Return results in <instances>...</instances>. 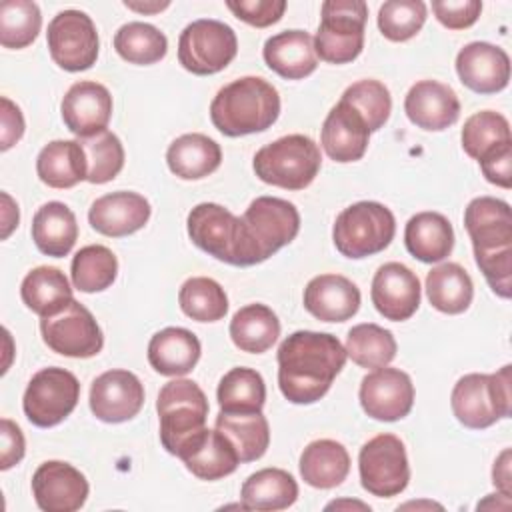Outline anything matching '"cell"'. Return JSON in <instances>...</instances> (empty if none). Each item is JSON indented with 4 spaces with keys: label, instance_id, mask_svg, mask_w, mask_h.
Instances as JSON below:
<instances>
[{
    "label": "cell",
    "instance_id": "obj_1",
    "mask_svg": "<svg viewBox=\"0 0 512 512\" xmlns=\"http://www.w3.org/2000/svg\"><path fill=\"white\" fill-rule=\"evenodd\" d=\"M278 386L292 404H314L346 364V350L328 332L298 330L278 348Z\"/></svg>",
    "mask_w": 512,
    "mask_h": 512
},
{
    "label": "cell",
    "instance_id": "obj_2",
    "mask_svg": "<svg viewBox=\"0 0 512 512\" xmlns=\"http://www.w3.org/2000/svg\"><path fill=\"white\" fill-rule=\"evenodd\" d=\"M464 226L472 240L476 264L488 286L500 298H510L512 214L508 202L492 196L474 198L464 210Z\"/></svg>",
    "mask_w": 512,
    "mask_h": 512
},
{
    "label": "cell",
    "instance_id": "obj_3",
    "mask_svg": "<svg viewBox=\"0 0 512 512\" xmlns=\"http://www.w3.org/2000/svg\"><path fill=\"white\" fill-rule=\"evenodd\" d=\"M278 114V90L260 76L232 80L216 92L210 104L212 124L230 138L264 132L276 122Z\"/></svg>",
    "mask_w": 512,
    "mask_h": 512
},
{
    "label": "cell",
    "instance_id": "obj_4",
    "mask_svg": "<svg viewBox=\"0 0 512 512\" xmlns=\"http://www.w3.org/2000/svg\"><path fill=\"white\" fill-rule=\"evenodd\" d=\"M156 410L160 416L162 446L182 460L208 430L206 394L196 382L176 378L160 388Z\"/></svg>",
    "mask_w": 512,
    "mask_h": 512
},
{
    "label": "cell",
    "instance_id": "obj_5",
    "mask_svg": "<svg viewBox=\"0 0 512 512\" xmlns=\"http://www.w3.org/2000/svg\"><path fill=\"white\" fill-rule=\"evenodd\" d=\"M244 234V266L268 260L290 244L300 230L296 206L284 198L258 196L240 216Z\"/></svg>",
    "mask_w": 512,
    "mask_h": 512
},
{
    "label": "cell",
    "instance_id": "obj_6",
    "mask_svg": "<svg viewBox=\"0 0 512 512\" xmlns=\"http://www.w3.org/2000/svg\"><path fill=\"white\" fill-rule=\"evenodd\" d=\"M510 364L502 366L494 374H466L462 376L450 396L452 412L460 424L472 430H482L510 416L512 392H510Z\"/></svg>",
    "mask_w": 512,
    "mask_h": 512
},
{
    "label": "cell",
    "instance_id": "obj_7",
    "mask_svg": "<svg viewBox=\"0 0 512 512\" xmlns=\"http://www.w3.org/2000/svg\"><path fill=\"white\" fill-rule=\"evenodd\" d=\"M322 164L318 144L304 134H288L266 146L254 156L256 176L284 190H302L312 184Z\"/></svg>",
    "mask_w": 512,
    "mask_h": 512
},
{
    "label": "cell",
    "instance_id": "obj_8",
    "mask_svg": "<svg viewBox=\"0 0 512 512\" xmlns=\"http://www.w3.org/2000/svg\"><path fill=\"white\" fill-rule=\"evenodd\" d=\"M396 234V220L390 208L380 202L362 200L344 208L334 222L332 240L346 258H366L388 248Z\"/></svg>",
    "mask_w": 512,
    "mask_h": 512
},
{
    "label": "cell",
    "instance_id": "obj_9",
    "mask_svg": "<svg viewBox=\"0 0 512 512\" xmlns=\"http://www.w3.org/2000/svg\"><path fill=\"white\" fill-rule=\"evenodd\" d=\"M368 6L362 0H326L314 38L316 56L330 64H348L364 48Z\"/></svg>",
    "mask_w": 512,
    "mask_h": 512
},
{
    "label": "cell",
    "instance_id": "obj_10",
    "mask_svg": "<svg viewBox=\"0 0 512 512\" xmlns=\"http://www.w3.org/2000/svg\"><path fill=\"white\" fill-rule=\"evenodd\" d=\"M238 52L236 32L212 18L190 22L178 38V60L184 70L208 76L224 70Z\"/></svg>",
    "mask_w": 512,
    "mask_h": 512
},
{
    "label": "cell",
    "instance_id": "obj_11",
    "mask_svg": "<svg viewBox=\"0 0 512 512\" xmlns=\"http://www.w3.org/2000/svg\"><path fill=\"white\" fill-rule=\"evenodd\" d=\"M80 398L78 378L58 366L38 370L26 386L22 408L38 428H52L72 414Z\"/></svg>",
    "mask_w": 512,
    "mask_h": 512
},
{
    "label": "cell",
    "instance_id": "obj_12",
    "mask_svg": "<svg viewBox=\"0 0 512 512\" xmlns=\"http://www.w3.org/2000/svg\"><path fill=\"white\" fill-rule=\"evenodd\" d=\"M190 240L210 256L232 266H244L242 222L228 208L202 202L196 204L186 220Z\"/></svg>",
    "mask_w": 512,
    "mask_h": 512
},
{
    "label": "cell",
    "instance_id": "obj_13",
    "mask_svg": "<svg viewBox=\"0 0 512 512\" xmlns=\"http://www.w3.org/2000/svg\"><path fill=\"white\" fill-rule=\"evenodd\" d=\"M362 488L378 498H392L404 492L410 480L408 456L402 440L394 434L370 438L358 454Z\"/></svg>",
    "mask_w": 512,
    "mask_h": 512
},
{
    "label": "cell",
    "instance_id": "obj_14",
    "mask_svg": "<svg viewBox=\"0 0 512 512\" xmlns=\"http://www.w3.org/2000/svg\"><path fill=\"white\" fill-rule=\"evenodd\" d=\"M42 340L50 350L68 358H92L104 346V336L92 312L78 300L40 320Z\"/></svg>",
    "mask_w": 512,
    "mask_h": 512
},
{
    "label": "cell",
    "instance_id": "obj_15",
    "mask_svg": "<svg viewBox=\"0 0 512 512\" xmlns=\"http://www.w3.org/2000/svg\"><path fill=\"white\" fill-rule=\"evenodd\" d=\"M52 60L68 72H82L98 58V32L92 18L82 10L58 12L46 32Z\"/></svg>",
    "mask_w": 512,
    "mask_h": 512
},
{
    "label": "cell",
    "instance_id": "obj_16",
    "mask_svg": "<svg viewBox=\"0 0 512 512\" xmlns=\"http://www.w3.org/2000/svg\"><path fill=\"white\" fill-rule=\"evenodd\" d=\"M358 398L370 418L396 422L412 410L414 384L400 368L382 366L362 378Z\"/></svg>",
    "mask_w": 512,
    "mask_h": 512
},
{
    "label": "cell",
    "instance_id": "obj_17",
    "mask_svg": "<svg viewBox=\"0 0 512 512\" xmlns=\"http://www.w3.org/2000/svg\"><path fill=\"white\" fill-rule=\"evenodd\" d=\"M32 494L44 512H76L88 498V480L72 464L48 460L32 476Z\"/></svg>",
    "mask_w": 512,
    "mask_h": 512
},
{
    "label": "cell",
    "instance_id": "obj_18",
    "mask_svg": "<svg viewBox=\"0 0 512 512\" xmlns=\"http://www.w3.org/2000/svg\"><path fill=\"white\" fill-rule=\"evenodd\" d=\"M142 404L144 386L130 370L114 368L92 382L90 410L102 422H126L140 412Z\"/></svg>",
    "mask_w": 512,
    "mask_h": 512
},
{
    "label": "cell",
    "instance_id": "obj_19",
    "mask_svg": "<svg viewBox=\"0 0 512 512\" xmlns=\"http://www.w3.org/2000/svg\"><path fill=\"white\" fill-rule=\"evenodd\" d=\"M372 304L392 322L408 320L420 306V280L400 262L382 264L372 278Z\"/></svg>",
    "mask_w": 512,
    "mask_h": 512
},
{
    "label": "cell",
    "instance_id": "obj_20",
    "mask_svg": "<svg viewBox=\"0 0 512 512\" xmlns=\"http://www.w3.org/2000/svg\"><path fill=\"white\" fill-rule=\"evenodd\" d=\"M60 112L72 134L88 138L106 130L112 116V96L104 84L80 80L66 90Z\"/></svg>",
    "mask_w": 512,
    "mask_h": 512
},
{
    "label": "cell",
    "instance_id": "obj_21",
    "mask_svg": "<svg viewBox=\"0 0 512 512\" xmlns=\"http://www.w3.org/2000/svg\"><path fill=\"white\" fill-rule=\"evenodd\" d=\"M456 72L464 86L478 94H494L508 86L510 58L490 42H470L456 56Z\"/></svg>",
    "mask_w": 512,
    "mask_h": 512
},
{
    "label": "cell",
    "instance_id": "obj_22",
    "mask_svg": "<svg viewBox=\"0 0 512 512\" xmlns=\"http://www.w3.org/2000/svg\"><path fill=\"white\" fill-rule=\"evenodd\" d=\"M150 218V202L138 194L128 190H118L96 198L88 210L90 226L112 238L134 234L144 228Z\"/></svg>",
    "mask_w": 512,
    "mask_h": 512
},
{
    "label": "cell",
    "instance_id": "obj_23",
    "mask_svg": "<svg viewBox=\"0 0 512 512\" xmlns=\"http://www.w3.org/2000/svg\"><path fill=\"white\" fill-rule=\"evenodd\" d=\"M404 112L418 128L440 132L458 120L460 100L448 84L438 80H420L408 90L404 98Z\"/></svg>",
    "mask_w": 512,
    "mask_h": 512
},
{
    "label": "cell",
    "instance_id": "obj_24",
    "mask_svg": "<svg viewBox=\"0 0 512 512\" xmlns=\"http://www.w3.org/2000/svg\"><path fill=\"white\" fill-rule=\"evenodd\" d=\"M304 308L322 322H344L358 312L360 290L342 274H320L304 288Z\"/></svg>",
    "mask_w": 512,
    "mask_h": 512
},
{
    "label": "cell",
    "instance_id": "obj_25",
    "mask_svg": "<svg viewBox=\"0 0 512 512\" xmlns=\"http://www.w3.org/2000/svg\"><path fill=\"white\" fill-rule=\"evenodd\" d=\"M370 130L364 118L346 102L332 106L322 124V148L334 162H356L368 148Z\"/></svg>",
    "mask_w": 512,
    "mask_h": 512
},
{
    "label": "cell",
    "instance_id": "obj_26",
    "mask_svg": "<svg viewBox=\"0 0 512 512\" xmlns=\"http://www.w3.org/2000/svg\"><path fill=\"white\" fill-rule=\"evenodd\" d=\"M262 56L266 66L286 80L306 78L318 66L314 38L304 30H284L270 36Z\"/></svg>",
    "mask_w": 512,
    "mask_h": 512
},
{
    "label": "cell",
    "instance_id": "obj_27",
    "mask_svg": "<svg viewBox=\"0 0 512 512\" xmlns=\"http://www.w3.org/2000/svg\"><path fill=\"white\" fill-rule=\"evenodd\" d=\"M200 340L194 332L178 326L164 328L150 338L148 362L162 376H184L200 360Z\"/></svg>",
    "mask_w": 512,
    "mask_h": 512
},
{
    "label": "cell",
    "instance_id": "obj_28",
    "mask_svg": "<svg viewBox=\"0 0 512 512\" xmlns=\"http://www.w3.org/2000/svg\"><path fill=\"white\" fill-rule=\"evenodd\" d=\"M404 244L420 262H442L454 248L452 224L440 212H418L406 222Z\"/></svg>",
    "mask_w": 512,
    "mask_h": 512
},
{
    "label": "cell",
    "instance_id": "obj_29",
    "mask_svg": "<svg viewBox=\"0 0 512 512\" xmlns=\"http://www.w3.org/2000/svg\"><path fill=\"white\" fill-rule=\"evenodd\" d=\"M32 240L42 254L64 258L78 240L74 212L64 202L42 204L32 218Z\"/></svg>",
    "mask_w": 512,
    "mask_h": 512
},
{
    "label": "cell",
    "instance_id": "obj_30",
    "mask_svg": "<svg viewBox=\"0 0 512 512\" xmlns=\"http://www.w3.org/2000/svg\"><path fill=\"white\" fill-rule=\"evenodd\" d=\"M88 164L78 140H52L36 158V174L50 188H72L86 180Z\"/></svg>",
    "mask_w": 512,
    "mask_h": 512
},
{
    "label": "cell",
    "instance_id": "obj_31",
    "mask_svg": "<svg viewBox=\"0 0 512 512\" xmlns=\"http://www.w3.org/2000/svg\"><path fill=\"white\" fill-rule=\"evenodd\" d=\"M166 162L170 172L178 178L200 180L220 166L222 150L218 142L206 134H182L168 146Z\"/></svg>",
    "mask_w": 512,
    "mask_h": 512
},
{
    "label": "cell",
    "instance_id": "obj_32",
    "mask_svg": "<svg viewBox=\"0 0 512 512\" xmlns=\"http://www.w3.org/2000/svg\"><path fill=\"white\" fill-rule=\"evenodd\" d=\"M350 472L348 450L330 438L310 442L300 454V476L314 488L340 486Z\"/></svg>",
    "mask_w": 512,
    "mask_h": 512
},
{
    "label": "cell",
    "instance_id": "obj_33",
    "mask_svg": "<svg viewBox=\"0 0 512 512\" xmlns=\"http://www.w3.org/2000/svg\"><path fill=\"white\" fill-rule=\"evenodd\" d=\"M240 498L244 510L276 512L296 502L298 484L294 476L282 468H262L244 480Z\"/></svg>",
    "mask_w": 512,
    "mask_h": 512
},
{
    "label": "cell",
    "instance_id": "obj_34",
    "mask_svg": "<svg viewBox=\"0 0 512 512\" xmlns=\"http://www.w3.org/2000/svg\"><path fill=\"white\" fill-rule=\"evenodd\" d=\"M280 336V320L266 304L242 306L230 320V338L236 348L250 354H262Z\"/></svg>",
    "mask_w": 512,
    "mask_h": 512
},
{
    "label": "cell",
    "instance_id": "obj_35",
    "mask_svg": "<svg viewBox=\"0 0 512 512\" xmlns=\"http://www.w3.org/2000/svg\"><path fill=\"white\" fill-rule=\"evenodd\" d=\"M22 302L38 316H50L62 310L72 298V286L64 272L54 266L30 270L20 286Z\"/></svg>",
    "mask_w": 512,
    "mask_h": 512
},
{
    "label": "cell",
    "instance_id": "obj_36",
    "mask_svg": "<svg viewBox=\"0 0 512 512\" xmlns=\"http://www.w3.org/2000/svg\"><path fill=\"white\" fill-rule=\"evenodd\" d=\"M216 428L230 440L240 462L264 456L270 444V426L262 412H220Z\"/></svg>",
    "mask_w": 512,
    "mask_h": 512
},
{
    "label": "cell",
    "instance_id": "obj_37",
    "mask_svg": "<svg viewBox=\"0 0 512 512\" xmlns=\"http://www.w3.org/2000/svg\"><path fill=\"white\" fill-rule=\"evenodd\" d=\"M426 294L436 310L444 314H460L472 304L474 284L460 264L444 262L428 272Z\"/></svg>",
    "mask_w": 512,
    "mask_h": 512
},
{
    "label": "cell",
    "instance_id": "obj_38",
    "mask_svg": "<svg viewBox=\"0 0 512 512\" xmlns=\"http://www.w3.org/2000/svg\"><path fill=\"white\" fill-rule=\"evenodd\" d=\"M182 462L200 480H220L238 468L240 458L230 440L216 428L206 430Z\"/></svg>",
    "mask_w": 512,
    "mask_h": 512
},
{
    "label": "cell",
    "instance_id": "obj_39",
    "mask_svg": "<svg viewBox=\"0 0 512 512\" xmlns=\"http://www.w3.org/2000/svg\"><path fill=\"white\" fill-rule=\"evenodd\" d=\"M220 412H262L266 402V384L254 368L228 370L216 390Z\"/></svg>",
    "mask_w": 512,
    "mask_h": 512
},
{
    "label": "cell",
    "instance_id": "obj_40",
    "mask_svg": "<svg viewBox=\"0 0 512 512\" xmlns=\"http://www.w3.org/2000/svg\"><path fill=\"white\" fill-rule=\"evenodd\" d=\"M346 356L362 368L388 366L396 356V340L390 330L366 322L350 328L346 336Z\"/></svg>",
    "mask_w": 512,
    "mask_h": 512
},
{
    "label": "cell",
    "instance_id": "obj_41",
    "mask_svg": "<svg viewBox=\"0 0 512 512\" xmlns=\"http://www.w3.org/2000/svg\"><path fill=\"white\" fill-rule=\"evenodd\" d=\"M70 274L74 288L80 292H102L116 280L118 260L110 248L102 244H90L74 254Z\"/></svg>",
    "mask_w": 512,
    "mask_h": 512
},
{
    "label": "cell",
    "instance_id": "obj_42",
    "mask_svg": "<svg viewBox=\"0 0 512 512\" xmlns=\"http://www.w3.org/2000/svg\"><path fill=\"white\" fill-rule=\"evenodd\" d=\"M114 48L130 64H156L168 52L166 36L152 24L128 22L114 34Z\"/></svg>",
    "mask_w": 512,
    "mask_h": 512
},
{
    "label": "cell",
    "instance_id": "obj_43",
    "mask_svg": "<svg viewBox=\"0 0 512 512\" xmlns=\"http://www.w3.org/2000/svg\"><path fill=\"white\" fill-rule=\"evenodd\" d=\"M182 312L196 322H216L228 312V296L224 288L206 276L188 278L178 292Z\"/></svg>",
    "mask_w": 512,
    "mask_h": 512
},
{
    "label": "cell",
    "instance_id": "obj_44",
    "mask_svg": "<svg viewBox=\"0 0 512 512\" xmlns=\"http://www.w3.org/2000/svg\"><path fill=\"white\" fill-rule=\"evenodd\" d=\"M42 28V14L36 2L6 0L0 4V44L20 50L32 44Z\"/></svg>",
    "mask_w": 512,
    "mask_h": 512
},
{
    "label": "cell",
    "instance_id": "obj_45",
    "mask_svg": "<svg viewBox=\"0 0 512 512\" xmlns=\"http://www.w3.org/2000/svg\"><path fill=\"white\" fill-rule=\"evenodd\" d=\"M506 142H512L510 124L500 112L482 110L464 122L462 148L474 160H480L484 154Z\"/></svg>",
    "mask_w": 512,
    "mask_h": 512
},
{
    "label": "cell",
    "instance_id": "obj_46",
    "mask_svg": "<svg viewBox=\"0 0 512 512\" xmlns=\"http://www.w3.org/2000/svg\"><path fill=\"white\" fill-rule=\"evenodd\" d=\"M86 154V180L92 184H106L118 176L124 166V148L120 138L110 132H98L88 138L78 140Z\"/></svg>",
    "mask_w": 512,
    "mask_h": 512
},
{
    "label": "cell",
    "instance_id": "obj_47",
    "mask_svg": "<svg viewBox=\"0 0 512 512\" xmlns=\"http://www.w3.org/2000/svg\"><path fill=\"white\" fill-rule=\"evenodd\" d=\"M340 100L350 104L364 118L370 132L380 130L390 118L392 98L388 88L378 80H358L350 84Z\"/></svg>",
    "mask_w": 512,
    "mask_h": 512
},
{
    "label": "cell",
    "instance_id": "obj_48",
    "mask_svg": "<svg viewBox=\"0 0 512 512\" xmlns=\"http://www.w3.org/2000/svg\"><path fill=\"white\" fill-rule=\"evenodd\" d=\"M426 22L422 0H388L378 10V28L392 42H406L420 32Z\"/></svg>",
    "mask_w": 512,
    "mask_h": 512
},
{
    "label": "cell",
    "instance_id": "obj_49",
    "mask_svg": "<svg viewBox=\"0 0 512 512\" xmlns=\"http://www.w3.org/2000/svg\"><path fill=\"white\" fill-rule=\"evenodd\" d=\"M226 6L238 20L256 28L276 24L286 10L284 0H230Z\"/></svg>",
    "mask_w": 512,
    "mask_h": 512
},
{
    "label": "cell",
    "instance_id": "obj_50",
    "mask_svg": "<svg viewBox=\"0 0 512 512\" xmlns=\"http://www.w3.org/2000/svg\"><path fill=\"white\" fill-rule=\"evenodd\" d=\"M432 12L442 26L450 30H464L478 20L482 12V2L480 0H434Z\"/></svg>",
    "mask_w": 512,
    "mask_h": 512
},
{
    "label": "cell",
    "instance_id": "obj_51",
    "mask_svg": "<svg viewBox=\"0 0 512 512\" xmlns=\"http://www.w3.org/2000/svg\"><path fill=\"white\" fill-rule=\"evenodd\" d=\"M478 162H480L484 178L490 184H496L500 188L512 186V142H506V144L490 150Z\"/></svg>",
    "mask_w": 512,
    "mask_h": 512
},
{
    "label": "cell",
    "instance_id": "obj_52",
    "mask_svg": "<svg viewBox=\"0 0 512 512\" xmlns=\"http://www.w3.org/2000/svg\"><path fill=\"white\" fill-rule=\"evenodd\" d=\"M0 438H2V450H0V468L8 470L14 464H18L24 458L26 442L24 434L10 418L0 420Z\"/></svg>",
    "mask_w": 512,
    "mask_h": 512
},
{
    "label": "cell",
    "instance_id": "obj_53",
    "mask_svg": "<svg viewBox=\"0 0 512 512\" xmlns=\"http://www.w3.org/2000/svg\"><path fill=\"white\" fill-rule=\"evenodd\" d=\"M2 110H0V150L6 152L12 148L24 134V116L20 108L6 96L0 98Z\"/></svg>",
    "mask_w": 512,
    "mask_h": 512
},
{
    "label": "cell",
    "instance_id": "obj_54",
    "mask_svg": "<svg viewBox=\"0 0 512 512\" xmlns=\"http://www.w3.org/2000/svg\"><path fill=\"white\" fill-rule=\"evenodd\" d=\"M492 482H494V486H496L502 494L510 496V450H508V448H506V450L498 456V460L494 462Z\"/></svg>",
    "mask_w": 512,
    "mask_h": 512
},
{
    "label": "cell",
    "instance_id": "obj_55",
    "mask_svg": "<svg viewBox=\"0 0 512 512\" xmlns=\"http://www.w3.org/2000/svg\"><path fill=\"white\" fill-rule=\"evenodd\" d=\"M2 240L10 236V232L18 226V204L10 198L8 192H2Z\"/></svg>",
    "mask_w": 512,
    "mask_h": 512
},
{
    "label": "cell",
    "instance_id": "obj_56",
    "mask_svg": "<svg viewBox=\"0 0 512 512\" xmlns=\"http://www.w3.org/2000/svg\"><path fill=\"white\" fill-rule=\"evenodd\" d=\"M124 6L126 8H130V10H136V12H148V14H154V12H160V10H164V8H168L170 6V2L168 0H164V2H144V4H140V2H124Z\"/></svg>",
    "mask_w": 512,
    "mask_h": 512
},
{
    "label": "cell",
    "instance_id": "obj_57",
    "mask_svg": "<svg viewBox=\"0 0 512 512\" xmlns=\"http://www.w3.org/2000/svg\"><path fill=\"white\" fill-rule=\"evenodd\" d=\"M360 508V510H370V506L362 504V502H332L326 506V510H332V508Z\"/></svg>",
    "mask_w": 512,
    "mask_h": 512
}]
</instances>
